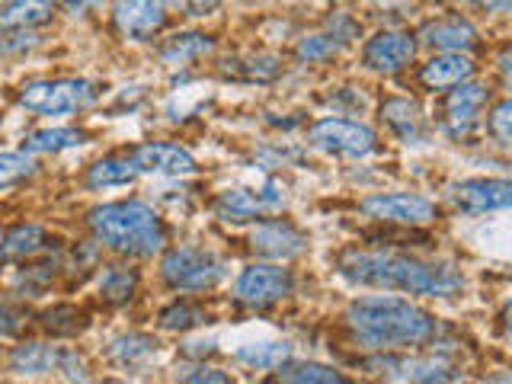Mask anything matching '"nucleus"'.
Instances as JSON below:
<instances>
[{
    "mask_svg": "<svg viewBox=\"0 0 512 384\" xmlns=\"http://www.w3.org/2000/svg\"><path fill=\"white\" fill-rule=\"evenodd\" d=\"M343 320L352 340L368 352H397L423 346L439 330L436 317L429 311L394 295H365L349 301Z\"/></svg>",
    "mask_w": 512,
    "mask_h": 384,
    "instance_id": "f03ea898",
    "label": "nucleus"
},
{
    "mask_svg": "<svg viewBox=\"0 0 512 384\" xmlns=\"http://www.w3.org/2000/svg\"><path fill=\"white\" fill-rule=\"evenodd\" d=\"M362 212L391 224H429L436 221V205L416 192H375L362 199Z\"/></svg>",
    "mask_w": 512,
    "mask_h": 384,
    "instance_id": "6e6552de",
    "label": "nucleus"
},
{
    "mask_svg": "<svg viewBox=\"0 0 512 384\" xmlns=\"http://www.w3.org/2000/svg\"><path fill=\"white\" fill-rule=\"evenodd\" d=\"M164 10L170 13H180V16H189V20H199V16H208L221 7V0H160Z\"/></svg>",
    "mask_w": 512,
    "mask_h": 384,
    "instance_id": "c9c22d12",
    "label": "nucleus"
},
{
    "mask_svg": "<svg viewBox=\"0 0 512 384\" xmlns=\"http://www.w3.org/2000/svg\"><path fill=\"white\" fill-rule=\"evenodd\" d=\"M416 55V42L410 32L381 29L362 48V64L375 74H397L404 71Z\"/></svg>",
    "mask_w": 512,
    "mask_h": 384,
    "instance_id": "1a4fd4ad",
    "label": "nucleus"
},
{
    "mask_svg": "<svg viewBox=\"0 0 512 384\" xmlns=\"http://www.w3.org/2000/svg\"><path fill=\"white\" fill-rule=\"evenodd\" d=\"M160 276L176 292H208L228 276V263L202 247H173L160 260Z\"/></svg>",
    "mask_w": 512,
    "mask_h": 384,
    "instance_id": "20e7f679",
    "label": "nucleus"
},
{
    "mask_svg": "<svg viewBox=\"0 0 512 384\" xmlns=\"http://www.w3.org/2000/svg\"><path fill=\"white\" fill-rule=\"evenodd\" d=\"M304 244H308L304 234L288 221H263L250 231L253 253L266 256V260H279V263L292 260V256H298L304 250Z\"/></svg>",
    "mask_w": 512,
    "mask_h": 384,
    "instance_id": "2eb2a0df",
    "label": "nucleus"
},
{
    "mask_svg": "<svg viewBox=\"0 0 512 384\" xmlns=\"http://www.w3.org/2000/svg\"><path fill=\"white\" fill-rule=\"evenodd\" d=\"M487 100H490V90L484 84H474V80H468V84H461V87H452V93H448L442 103L445 132L455 138L468 135L480 122V112H484Z\"/></svg>",
    "mask_w": 512,
    "mask_h": 384,
    "instance_id": "9b49d317",
    "label": "nucleus"
},
{
    "mask_svg": "<svg viewBox=\"0 0 512 384\" xmlns=\"http://www.w3.org/2000/svg\"><path fill=\"white\" fill-rule=\"evenodd\" d=\"M477 4L484 7L487 13H500V16L512 13V0H477Z\"/></svg>",
    "mask_w": 512,
    "mask_h": 384,
    "instance_id": "a19ab883",
    "label": "nucleus"
},
{
    "mask_svg": "<svg viewBox=\"0 0 512 384\" xmlns=\"http://www.w3.org/2000/svg\"><path fill=\"white\" fill-rule=\"evenodd\" d=\"M292 292H295V276L272 263H253L234 282V298L240 304H247V308H269V304L288 298Z\"/></svg>",
    "mask_w": 512,
    "mask_h": 384,
    "instance_id": "423d86ee",
    "label": "nucleus"
},
{
    "mask_svg": "<svg viewBox=\"0 0 512 384\" xmlns=\"http://www.w3.org/2000/svg\"><path fill=\"white\" fill-rule=\"evenodd\" d=\"M103 384H128V381H103Z\"/></svg>",
    "mask_w": 512,
    "mask_h": 384,
    "instance_id": "37998d69",
    "label": "nucleus"
},
{
    "mask_svg": "<svg viewBox=\"0 0 512 384\" xmlns=\"http://www.w3.org/2000/svg\"><path fill=\"white\" fill-rule=\"evenodd\" d=\"M45 250V231L39 224H20L0 240V260H32Z\"/></svg>",
    "mask_w": 512,
    "mask_h": 384,
    "instance_id": "4be33fe9",
    "label": "nucleus"
},
{
    "mask_svg": "<svg viewBox=\"0 0 512 384\" xmlns=\"http://www.w3.org/2000/svg\"><path fill=\"white\" fill-rule=\"evenodd\" d=\"M452 199L468 215L506 212V208H512V180H496V176H490V180L487 176L464 180L452 189Z\"/></svg>",
    "mask_w": 512,
    "mask_h": 384,
    "instance_id": "f8f14e48",
    "label": "nucleus"
},
{
    "mask_svg": "<svg viewBox=\"0 0 512 384\" xmlns=\"http://www.w3.org/2000/svg\"><path fill=\"white\" fill-rule=\"evenodd\" d=\"M103 0H61V7L68 13H87V10H96Z\"/></svg>",
    "mask_w": 512,
    "mask_h": 384,
    "instance_id": "ea45409f",
    "label": "nucleus"
},
{
    "mask_svg": "<svg viewBox=\"0 0 512 384\" xmlns=\"http://www.w3.org/2000/svg\"><path fill=\"white\" fill-rule=\"evenodd\" d=\"M80 144H84V132H77V128H42L23 141V154H58L80 148Z\"/></svg>",
    "mask_w": 512,
    "mask_h": 384,
    "instance_id": "a878e982",
    "label": "nucleus"
},
{
    "mask_svg": "<svg viewBox=\"0 0 512 384\" xmlns=\"http://www.w3.org/2000/svg\"><path fill=\"white\" fill-rule=\"evenodd\" d=\"M96 100V90L87 80L61 77V80H32L20 90V106L39 116H71L77 109H87Z\"/></svg>",
    "mask_w": 512,
    "mask_h": 384,
    "instance_id": "39448f33",
    "label": "nucleus"
},
{
    "mask_svg": "<svg viewBox=\"0 0 512 384\" xmlns=\"http://www.w3.org/2000/svg\"><path fill=\"white\" fill-rule=\"evenodd\" d=\"M237 359L250 368H279L282 362L292 359V346L288 343H260V346H244L237 349Z\"/></svg>",
    "mask_w": 512,
    "mask_h": 384,
    "instance_id": "c756f323",
    "label": "nucleus"
},
{
    "mask_svg": "<svg viewBox=\"0 0 512 384\" xmlns=\"http://www.w3.org/2000/svg\"><path fill=\"white\" fill-rule=\"evenodd\" d=\"M20 327H23V314L0 304V336H13Z\"/></svg>",
    "mask_w": 512,
    "mask_h": 384,
    "instance_id": "e433bc0d",
    "label": "nucleus"
},
{
    "mask_svg": "<svg viewBox=\"0 0 512 384\" xmlns=\"http://www.w3.org/2000/svg\"><path fill=\"white\" fill-rule=\"evenodd\" d=\"M212 52V39L202 36V32H180V36H170L160 45V58L167 64H189L199 61Z\"/></svg>",
    "mask_w": 512,
    "mask_h": 384,
    "instance_id": "393cba45",
    "label": "nucleus"
},
{
    "mask_svg": "<svg viewBox=\"0 0 512 384\" xmlns=\"http://www.w3.org/2000/svg\"><path fill=\"white\" fill-rule=\"evenodd\" d=\"M58 362H61V352L55 346H45V343H23V346H16L13 356H10V368L16 375L52 372Z\"/></svg>",
    "mask_w": 512,
    "mask_h": 384,
    "instance_id": "5701e85b",
    "label": "nucleus"
},
{
    "mask_svg": "<svg viewBox=\"0 0 512 384\" xmlns=\"http://www.w3.org/2000/svg\"><path fill=\"white\" fill-rule=\"evenodd\" d=\"M269 384H349L346 375H340L330 365L320 362H282L279 368H272Z\"/></svg>",
    "mask_w": 512,
    "mask_h": 384,
    "instance_id": "412c9836",
    "label": "nucleus"
},
{
    "mask_svg": "<svg viewBox=\"0 0 512 384\" xmlns=\"http://www.w3.org/2000/svg\"><path fill=\"white\" fill-rule=\"evenodd\" d=\"M496 71H500L503 87L512 93V45H506L500 55H496Z\"/></svg>",
    "mask_w": 512,
    "mask_h": 384,
    "instance_id": "4c0bfd02",
    "label": "nucleus"
},
{
    "mask_svg": "<svg viewBox=\"0 0 512 384\" xmlns=\"http://www.w3.org/2000/svg\"><path fill=\"white\" fill-rule=\"evenodd\" d=\"M32 173H36V160H32L29 154H23V151L0 154V192L26 183Z\"/></svg>",
    "mask_w": 512,
    "mask_h": 384,
    "instance_id": "7c9ffc66",
    "label": "nucleus"
},
{
    "mask_svg": "<svg viewBox=\"0 0 512 384\" xmlns=\"http://www.w3.org/2000/svg\"><path fill=\"white\" fill-rule=\"evenodd\" d=\"M128 157L138 173L151 176H189L196 170V157L183 151L180 144H141Z\"/></svg>",
    "mask_w": 512,
    "mask_h": 384,
    "instance_id": "f3484780",
    "label": "nucleus"
},
{
    "mask_svg": "<svg viewBox=\"0 0 512 384\" xmlns=\"http://www.w3.org/2000/svg\"><path fill=\"white\" fill-rule=\"evenodd\" d=\"M375 375L397 381V384H452L458 378L455 365H448L439 356L429 359H375L368 362Z\"/></svg>",
    "mask_w": 512,
    "mask_h": 384,
    "instance_id": "9d476101",
    "label": "nucleus"
},
{
    "mask_svg": "<svg viewBox=\"0 0 512 384\" xmlns=\"http://www.w3.org/2000/svg\"><path fill=\"white\" fill-rule=\"evenodd\" d=\"M138 288V272L135 269H125V266H106L103 276H100V295L109 304H125L132 301Z\"/></svg>",
    "mask_w": 512,
    "mask_h": 384,
    "instance_id": "cd10ccee",
    "label": "nucleus"
},
{
    "mask_svg": "<svg viewBox=\"0 0 512 384\" xmlns=\"http://www.w3.org/2000/svg\"><path fill=\"white\" fill-rule=\"evenodd\" d=\"M138 176L132 157H103L87 170L90 189H109V186H128Z\"/></svg>",
    "mask_w": 512,
    "mask_h": 384,
    "instance_id": "b1692460",
    "label": "nucleus"
},
{
    "mask_svg": "<svg viewBox=\"0 0 512 384\" xmlns=\"http://www.w3.org/2000/svg\"><path fill=\"white\" fill-rule=\"evenodd\" d=\"M87 224L103 247L122 256H154L157 250H164L167 240L164 221L157 218L151 205L138 199L96 205L87 215Z\"/></svg>",
    "mask_w": 512,
    "mask_h": 384,
    "instance_id": "7ed1b4c3",
    "label": "nucleus"
},
{
    "mask_svg": "<svg viewBox=\"0 0 512 384\" xmlns=\"http://www.w3.org/2000/svg\"><path fill=\"white\" fill-rule=\"evenodd\" d=\"M112 23L132 42L154 39L167 23V13L160 0H116L112 4Z\"/></svg>",
    "mask_w": 512,
    "mask_h": 384,
    "instance_id": "ddd939ff",
    "label": "nucleus"
},
{
    "mask_svg": "<svg viewBox=\"0 0 512 384\" xmlns=\"http://www.w3.org/2000/svg\"><path fill=\"white\" fill-rule=\"evenodd\" d=\"M52 0H7L0 4V29L4 32H29L52 20Z\"/></svg>",
    "mask_w": 512,
    "mask_h": 384,
    "instance_id": "6ab92c4d",
    "label": "nucleus"
},
{
    "mask_svg": "<svg viewBox=\"0 0 512 384\" xmlns=\"http://www.w3.org/2000/svg\"><path fill=\"white\" fill-rule=\"evenodd\" d=\"M205 320L202 308H196V304H189V301H173L167 304L164 311H160V327L164 330H192V327H199Z\"/></svg>",
    "mask_w": 512,
    "mask_h": 384,
    "instance_id": "2f4dec72",
    "label": "nucleus"
},
{
    "mask_svg": "<svg viewBox=\"0 0 512 384\" xmlns=\"http://www.w3.org/2000/svg\"><path fill=\"white\" fill-rule=\"evenodd\" d=\"M285 205V196L279 192L276 183H266L263 192L250 189H228L215 199V215L221 221H250L263 212H279Z\"/></svg>",
    "mask_w": 512,
    "mask_h": 384,
    "instance_id": "4468645a",
    "label": "nucleus"
},
{
    "mask_svg": "<svg viewBox=\"0 0 512 384\" xmlns=\"http://www.w3.org/2000/svg\"><path fill=\"white\" fill-rule=\"evenodd\" d=\"M487 128H490V135L500 144H512V96L493 106L490 119H487Z\"/></svg>",
    "mask_w": 512,
    "mask_h": 384,
    "instance_id": "72a5a7b5",
    "label": "nucleus"
},
{
    "mask_svg": "<svg viewBox=\"0 0 512 384\" xmlns=\"http://www.w3.org/2000/svg\"><path fill=\"white\" fill-rule=\"evenodd\" d=\"M503 330L512 333V301L506 304V311H503Z\"/></svg>",
    "mask_w": 512,
    "mask_h": 384,
    "instance_id": "79ce46f5",
    "label": "nucleus"
},
{
    "mask_svg": "<svg viewBox=\"0 0 512 384\" xmlns=\"http://www.w3.org/2000/svg\"><path fill=\"white\" fill-rule=\"evenodd\" d=\"M336 48H340V42L333 36H308L298 45V58L301 61H324L336 52Z\"/></svg>",
    "mask_w": 512,
    "mask_h": 384,
    "instance_id": "f704fd0d",
    "label": "nucleus"
},
{
    "mask_svg": "<svg viewBox=\"0 0 512 384\" xmlns=\"http://www.w3.org/2000/svg\"><path fill=\"white\" fill-rule=\"evenodd\" d=\"M420 45L432 48V52H461L468 55L471 48L477 45V29L461 20V16H442V20H429L416 32Z\"/></svg>",
    "mask_w": 512,
    "mask_h": 384,
    "instance_id": "dca6fc26",
    "label": "nucleus"
},
{
    "mask_svg": "<svg viewBox=\"0 0 512 384\" xmlns=\"http://www.w3.org/2000/svg\"><path fill=\"white\" fill-rule=\"evenodd\" d=\"M311 148L336 157H368L375 151V132L352 119H320L308 132Z\"/></svg>",
    "mask_w": 512,
    "mask_h": 384,
    "instance_id": "0eeeda50",
    "label": "nucleus"
},
{
    "mask_svg": "<svg viewBox=\"0 0 512 384\" xmlns=\"http://www.w3.org/2000/svg\"><path fill=\"white\" fill-rule=\"evenodd\" d=\"M173 381H176V384H234L228 375L218 372V368H212V365H205V362L176 365Z\"/></svg>",
    "mask_w": 512,
    "mask_h": 384,
    "instance_id": "473e14b6",
    "label": "nucleus"
},
{
    "mask_svg": "<svg viewBox=\"0 0 512 384\" xmlns=\"http://www.w3.org/2000/svg\"><path fill=\"white\" fill-rule=\"evenodd\" d=\"M340 276L362 288L426 298H448L464 285V279L452 266L423 263L416 256L397 250H346L340 256Z\"/></svg>",
    "mask_w": 512,
    "mask_h": 384,
    "instance_id": "f257e3e1",
    "label": "nucleus"
},
{
    "mask_svg": "<svg viewBox=\"0 0 512 384\" xmlns=\"http://www.w3.org/2000/svg\"><path fill=\"white\" fill-rule=\"evenodd\" d=\"M157 352V343L151 340V336L144 333H125V336H116L109 346V359L119 362V365H141L144 359H151Z\"/></svg>",
    "mask_w": 512,
    "mask_h": 384,
    "instance_id": "bb28decb",
    "label": "nucleus"
},
{
    "mask_svg": "<svg viewBox=\"0 0 512 384\" xmlns=\"http://www.w3.org/2000/svg\"><path fill=\"white\" fill-rule=\"evenodd\" d=\"M32 36H26V32H7V36H0V55H7V52H16V48H26L32 42H26Z\"/></svg>",
    "mask_w": 512,
    "mask_h": 384,
    "instance_id": "58836bf2",
    "label": "nucleus"
},
{
    "mask_svg": "<svg viewBox=\"0 0 512 384\" xmlns=\"http://www.w3.org/2000/svg\"><path fill=\"white\" fill-rule=\"evenodd\" d=\"M471 77H474V61L461 52L432 55L420 68V84L426 90H452V87L468 84Z\"/></svg>",
    "mask_w": 512,
    "mask_h": 384,
    "instance_id": "a211bd4d",
    "label": "nucleus"
},
{
    "mask_svg": "<svg viewBox=\"0 0 512 384\" xmlns=\"http://www.w3.org/2000/svg\"><path fill=\"white\" fill-rule=\"evenodd\" d=\"M39 324L52 336H77L80 330H87V314L77 311L74 304H55V308L42 311Z\"/></svg>",
    "mask_w": 512,
    "mask_h": 384,
    "instance_id": "c85d7f7f",
    "label": "nucleus"
},
{
    "mask_svg": "<svg viewBox=\"0 0 512 384\" xmlns=\"http://www.w3.org/2000/svg\"><path fill=\"white\" fill-rule=\"evenodd\" d=\"M381 122L391 128L400 141H420L423 138V112L413 100L391 96L381 103Z\"/></svg>",
    "mask_w": 512,
    "mask_h": 384,
    "instance_id": "aec40b11",
    "label": "nucleus"
}]
</instances>
